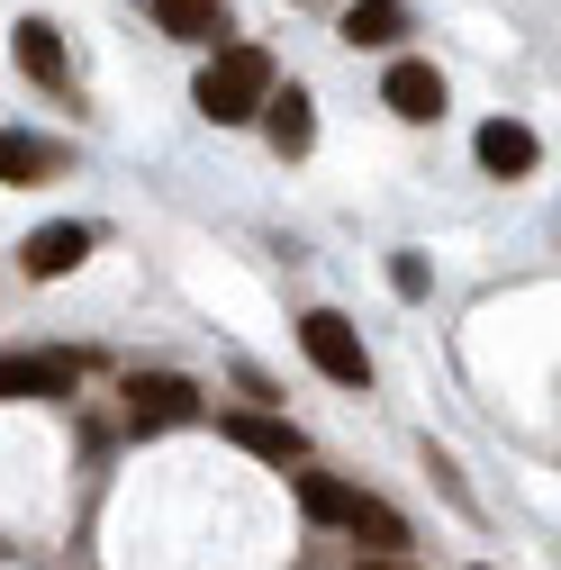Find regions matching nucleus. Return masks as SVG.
I'll list each match as a JSON object with an SVG mask.
<instances>
[{"label": "nucleus", "instance_id": "f257e3e1", "mask_svg": "<svg viewBox=\"0 0 561 570\" xmlns=\"http://www.w3.org/2000/svg\"><path fill=\"white\" fill-rule=\"evenodd\" d=\"M263 100H272V55L263 46H218V63L199 73V118L245 127V118H263Z\"/></svg>", "mask_w": 561, "mask_h": 570}, {"label": "nucleus", "instance_id": "f03ea898", "mask_svg": "<svg viewBox=\"0 0 561 570\" xmlns=\"http://www.w3.org/2000/svg\"><path fill=\"white\" fill-rule=\"evenodd\" d=\"M299 353H308V363L335 381V390H363L372 381V353H363V335L354 326H344L335 308H317V317H299Z\"/></svg>", "mask_w": 561, "mask_h": 570}, {"label": "nucleus", "instance_id": "7ed1b4c3", "mask_svg": "<svg viewBox=\"0 0 561 570\" xmlns=\"http://www.w3.org/2000/svg\"><path fill=\"white\" fill-rule=\"evenodd\" d=\"M190 416H199L190 381H173V372H136L127 381V425L136 435H164V425H190Z\"/></svg>", "mask_w": 561, "mask_h": 570}, {"label": "nucleus", "instance_id": "20e7f679", "mask_svg": "<svg viewBox=\"0 0 561 570\" xmlns=\"http://www.w3.org/2000/svg\"><path fill=\"white\" fill-rule=\"evenodd\" d=\"M73 353H0V399H73Z\"/></svg>", "mask_w": 561, "mask_h": 570}, {"label": "nucleus", "instance_id": "39448f33", "mask_svg": "<svg viewBox=\"0 0 561 570\" xmlns=\"http://www.w3.org/2000/svg\"><path fill=\"white\" fill-rule=\"evenodd\" d=\"M381 100H390L398 118L426 127V118H444V73H435V63H416V55H398V63H390V82H381Z\"/></svg>", "mask_w": 561, "mask_h": 570}, {"label": "nucleus", "instance_id": "423d86ee", "mask_svg": "<svg viewBox=\"0 0 561 570\" xmlns=\"http://www.w3.org/2000/svg\"><path fill=\"white\" fill-rule=\"evenodd\" d=\"M82 263H91V227H73V218H55V227L28 236V272L37 281H63V272H82Z\"/></svg>", "mask_w": 561, "mask_h": 570}, {"label": "nucleus", "instance_id": "0eeeda50", "mask_svg": "<svg viewBox=\"0 0 561 570\" xmlns=\"http://www.w3.org/2000/svg\"><path fill=\"white\" fill-rule=\"evenodd\" d=\"M263 136H272V155H308V146H317V109H308L299 82L263 100Z\"/></svg>", "mask_w": 561, "mask_h": 570}, {"label": "nucleus", "instance_id": "6e6552de", "mask_svg": "<svg viewBox=\"0 0 561 570\" xmlns=\"http://www.w3.org/2000/svg\"><path fill=\"white\" fill-rule=\"evenodd\" d=\"M227 444H245V453H263V462H280V471H299V453H308V444H299V425L254 416V407H245V416H227Z\"/></svg>", "mask_w": 561, "mask_h": 570}, {"label": "nucleus", "instance_id": "1a4fd4ad", "mask_svg": "<svg viewBox=\"0 0 561 570\" xmlns=\"http://www.w3.org/2000/svg\"><path fill=\"white\" fill-rule=\"evenodd\" d=\"M534 155H543L534 127H516V118H489V127H480V164L499 173V181H508V173H534Z\"/></svg>", "mask_w": 561, "mask_h": 570}, {"label": "nucleus", "instance_id": "9d476101", "mask_svg": "<svg viewBox=\"0 0 561 570\" xmlns=\"http://www.w3.org/2000/svg\"><path fill=\"white\" fill-rule=\"evenodd\" d=\"M63 173V146H46V136H19V127H0V181H46Z\"/></svg>", "mask_w": 561, "mask_h": 570}, {"label": "nucleus", "instance_id": "9b49d317", "mask_svg": "<svg viewBox=\"0 0 561 570\" xmlns=\"http://www.w3.org/2000/svg\"><path fill=\"white\" fill-rule=\"evenodd\" d=\"M354 543H372L381 561H398V543H407V517L390 508V498H354V525H344Z\"/></svg>", "mask_w": 561, "mask_h": 570}, {"label": "nucleus", "instance_id": "f8f14e48", "mask_svg": "<svg viewBox=\"0 0 561 570\" xmlns=\"http://www.w3.org/2000/svg\"><path fill=\"white\" fill-rule=\"evenodd\" d=\"M291 489H299V508H308L317 525H354V498H363V489H344V480H326V471H291Z\"/></svg>", "mask_w": 561, "mask_h": 570}, {"label": "nucleus", "instance_id": "ddd939ff", "mask_svg": "<svg viewBox=\"0 0 561 570\" xmlns=\"http://www.w3.org/2000/svg\"><path fill=\"white\" fill-rule=\"evenodd\" d=\"M19 63H28V82L63 91V37H55L46 19H19Z\"/></svg>", "mask_w": 561, "mask_h": 570}, {"label": "nucleus", "instance_id": "4468645a", "mask_svg": "<svg viewBox=\"0 0 561 570\" xmlns=\"http://www.w3.org/2000/svg\"><path fill=\"white\" fill-rule=\"evenodd\" d=\"M155 19L173 28V37H227V0H155Z\"/></svg>", "mask_w": 561, "mask_h": 570}, {"label": "nucleus", "instance_id": "2eb2a0df", "mask_svg": "<svg viewBox=\"0 0 561 570\" xmlns=\"http://www.w3.org/2000/svg\"><path fill=\"white\" fill-rule=\"evenodd\" d=\"M398 28H407V10H398V0H363V10L344 19V37H354V46H390Z\"/></svg>", "mask_w": 561, "mask_h": 570}, {"label": "nucleus", "instance_id": "dca6fc26", "mask_svg": "<svg viewBox=\"0 0 561 570\" xmlns=\"http://www.w3.org/2000/svg\"><path fill=\"white\" fill-rule=\"evenodd\" d=\"M390 281H398V299H416V291H426V263H416V254H398V263H390Z\"/></svg>", "mask_w": 561, "mask_h": 570}, {"label": "nucleus", "instance_id": "f3484780", "mask_svg": "<svg viewBox=\"0 0 561 570\" xmlns=\"http://www.w3.org/2000/svg\"><path fill=\"white\" fill-rule=\"evenodd\" d=\"M354 570H407V561H354Z\"/></svg>", "mask_w": 561, "mask_h": 570}]
</instances>
